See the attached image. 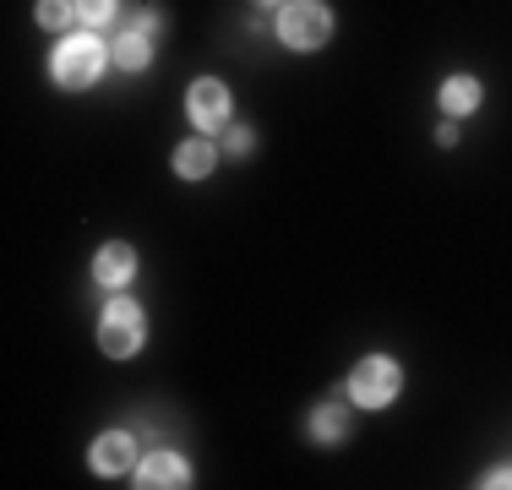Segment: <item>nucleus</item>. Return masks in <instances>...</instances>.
Here are the masks:
<instances>
[{
    "mask_svg": "<svg viewBox=\"0 0 512 490\" xmlns=\"http://www.w3.org/2000/svg\"><path fill=\"white\" fill-rule=\"evenodd\" d=\"M311 431H316V441H338V436H344V414H338L333 403H327V409H316V414H311Z\"/></svg>",
    "mask_w": 512,
    "mask_h": 490,
    "instance_id": "ddd939ff",
    "label": "nucleus"
},
{
    "mask_svg": "<svg viewBox=\"0 0 512 490\" xmlns=\"http://www.w3.org/2000/svg\"><path fill=\"white\" fill-rule=\"evenodd\" d=\"M131 273H137V256H131V245H120V240L104 245L99 262H93V278H99V284H109V289H120Z\"/></svg>",
    "mask_w": 512,
    "mask_h": 490,
    "instance_id": "0eeeda50",
    "label": "nucleus"
},
{
    "mask_svg": "<svg viewBox=\"0 0 512 490\" xmlns=\"http://www.w3.org/2000/svg\"><path fill=\"white\" fill-rule=\"evenodd\" d=\"M224 115H229V93H224V82L202 77L197 88H191V120H197L202 131H213Z\"/></svg>",
    "mask_w": 512,
    "mask_h": 490,
    "instance_id": "423d86ee",
    "label": "nucleus"
},
{
    "mask_svg": "<svg viewBox=\"0 0 512 490\" xmlns=\"http://www.w3.org/2000/svg\"><path fill=\"white\" fill-rule=\"evenodd\" d=\"M262 6H278V0H262Z\"/></svg>",
    "mask_w": 512,
    "mask_h": 490,
    "instance_id": "a211bd4d",
    "label": "nucleus"
},
{
    "mask_svg": "<svg viewBox=\"0 0 512 490\" xmlns=\"http://www.w3.org/2000/svg\"><path fill=\"white\" fill-rule=\"evenodd\" d=\"M158 22H164L158 11H131V33H142V39H153V33H158Z\"/></svg>",
    "mask_w": 512,
    "mask_h": 490,
    "instance_id": "2eb2a0df",
    "label": "nucleus"
},
{
    "mask_svg": "<svg viewBox=\"0 0 512 490\" xmlns=\"http://www.w3.org/2000/svg\"><path fill=\"white\" fill-rule=\"evenodd\" d=\"M71 17H77V0H44L39 6V28H50V33H60Z\"/></svg>",
    "mask_w": 512,
    "mask_h": 490,
    "instance_id": "f8f14e48",
    "label": "nucleus"
},
{
    "mask_svg": "<svg viewBox=\"0 0 512 490\" xmlns=\"http://www.w3.org/2000/svg\"><path fill=\"white\" fill-rule=\"evenodd\" d=\"M175 169H180L186 180L213 175V142H180V147H175Z\"/></svg>",
    "mask_w": 512,
    "mask_h": 490,
    "instance_id": "1a4fd4ad",
    "label": "nucleus"
},
{
    "mask_svg": "<svg viewBox=\"0 0 512 490\" xmlns=\"http://www.w3.org/2000/svg\"><path fill=\"white\" fill-rule=\"evenodd\" d=\"M93 469L99 474H126L131 469V436H120V431L99 436V447H93Z\"/></svg>",
    "mask_w": 512,
    "mask_h": 490,
    "instance_id": "6e6552de",
    "label": "nucleus"
},
{
    "mask_svg": "<svg viewBox=\"0 0 512 490\" xmlns=\"http://www.w3.org/2000/svg\"><path fill=\"white\" fill-rule=\"evenodd\" d=\"M137 485H148V490H180V485H191V474H186V463H180L175 452H153V458H142Z\"/></svg>",
    "mask_w": 512,
    "mask_h": 490,
    "instance_id": "39448f33",
    "label": "nucleus"
},
{
    "mask_svg": "<svg viewBox=\"0 0 512 490\" xmlns=\"http://www.w3.org/2000/svg\"><path fill=\"white\" fill-rule=\"evenodd\" d=\"M77 17L99 28V22H109V17H115V0H77Z\"/></svg>",
    "mask_w": 512,
    "mask_h": 490,
    "instance_id": "4468645a",
    "label": "nucleus"
},
{
    "mask_svg": "<svg viewBox=\"0 0 512 490\" xmlns=\"http://www.w3.org/2000/svg\"><path fill=\"white\" fill-rule=\"evenodd\" d=\"M148 55H153V49H148V39H142V33H126V39L115 44V60H120L126 71H142V66H148Z\"/></svg>",
    "mask_w": 512,
    "mask_h": 490,
    "instance_id": "9b49d317",
    "label": "nucleus"
},
{
    "mask_svg": "<svg viewBox=\"0 0 512 490\" xmlns=\"http://www.w3.org/2000/svg\"><path fill=\"white\" fill-rule=\"evenodd\" d=\"M99 71H104L99 39H66L55 49V82H66V88H88Z\"/></svg>",
    "mask_w": 512,
    "mask_h": 490,
    "instance_id": "f03ea898",
    "label": "nucleus"
},
{
    "mask_svg": "<svg viewBox=\"0 0 512 490\" xmlns=\"http://www.w3.org/2000/svg\"><path fill=\"white\" fill-rule=\"evenodd\" d=\"M349 392H355V403H365V409H382V403H393V392H398V365L382 360V354L360 360L355 376H349Z\"/></svg>",
    "mask_w": 512,
    "mask_h": 490,
    "instance_id": "7ed1b4c3",
    "label": "nucleus"
},
{
    "mask_svg": "<svg viewBox=\"0 0 512 490\" xmlns=\"http://www.w3.org/2000/svg\"><path fill=\"white\" fill-rule=\"evenodd\" d=\"M229 153H251V131H229Z\"/></svg>",
    "mask_w": 512,
    "mask_h": 490,
    "instance_id": "dca6fc26",
    "label": "nucleus"
},
{
    "mask_svg": "<svg viewBox=\"0 0 512 490\" xmlns=\"http://www.w3.org/2000/svg\"><path fill=\"white\" fill-rule=\"evenodd\" d=\"M327 33H333V17H327V6H316V0H289V6L278 11V39L295 44V49L327 44Z\"/></svg>",
    "mask_w": 512,
    "mask_h": 490,
    "instance_id": "f257e3e1",
    "label": "nucleus"
},
{
    "mask_svg": "<svg viewBox=\"0 0 512 490\" xmlns=\"http://www.w3.org/2000/svg\"><path fill=\"white\" fill-rule=\"evenodd\" d=\"M99 343H104V354H115V360H126V354H137V343H142V311L131 300H115L104 311V322H99Z\"/></svg>",
    "mask_w": 512,
    "mask_h": 490,
    "instance_id": "20e7f679",
    "label": "nucleus"
},
{
    "mask_svg": "<svg viewBox=\"0 0 512 490\" xmlns=\"http://www.w3.org/2000/svg\"><path fill=\"white\" fill-rule=\"evenodd\" d=\"M485 485H512V469H496V474H491V480H485Z\"/></svg>",
    "mask_w": 512,
    "mask_h": 490,
    "instance_id": "f3484780",
    "label": "nucleus"
},
{
    "mask_svg": "<svg viewBox=\"0 0 512 490\" xmlns=\"http://www.w3.org/2000/svg\"><path fill=\"white\" fill-rule=\"evenodd\" d=\"M474 104H480V82L474 77H447L442 82V109L447 115H469Z\"/></svg>",
    "mask_w": 512,
    "mask_h": 490,
    "instance_id": "9d476101",
    "label": "nucleus"
}]
</instances>
